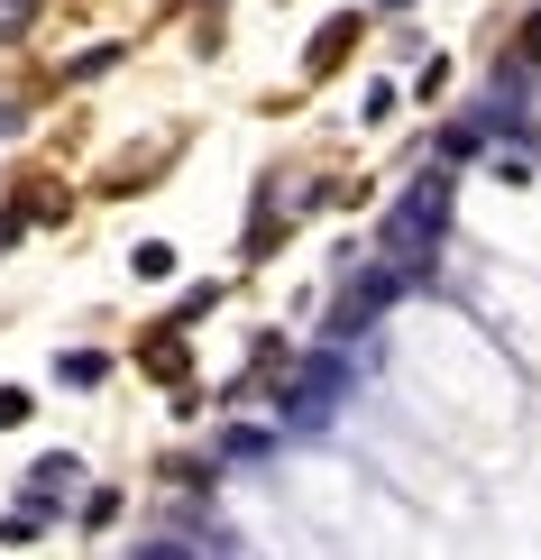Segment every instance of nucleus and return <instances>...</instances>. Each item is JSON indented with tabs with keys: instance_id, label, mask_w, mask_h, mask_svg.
Here are the masks:
<instances>
[{
	"instance_id": "nucleus-6",
	"label": "nucleus",
	"mask_w": 541,
	"mask_h": 560,
	"mask_svg": "<svg viewBox=\"0 0 541 560\" xmlns=\"http://www.w3.org/2000/svg\"><path fill=\"white\" fill-rule=\"evenodd\" d=\"M0 240H10V221H0Z\"/></svg>"
},
{
	"instance_id": "nucleus-5",
	"label": "nucleus",
	"mask_w": 541,
	"mask_h": 560,
	"mask_svg": "<svg viewBox=\"0 0 541 560\" xmlns=\"http://www.w3.org/2000/svg\"><path fill=\"white\" fill-rule=\"evenodd\" d=\"M514 56H524V65H541V10L524 19V37H514Z\"/></svg>"
},
{
	"instance_id": "nucleus-2",
	"label": "nucleus",
	"mask_w": 541,
	"mask_h": 560,
	"mask_svg": "<svg viewBox=\"0 0 541 560\" xmlns=\"http://www.w3.org/2000/svg\"><path fill=\"white\" fill-rule=\"evenodd\" d=\"M395 294H404V276H367V285H349V294H340V313H331V340H349L358 322H376Z\"/></svg>"
},
{
	"instance_id": "nucleus-1",
	"label": "nucleus",
	"mask_w": 541,
	"mask_h": 560,
	"mask_svg": "<svg viewBox=\"0 0 541 560\" xmlns=\"http://www.w3.org/2000/svg\"><path fill=\"white\" fill-rule=\"evenodd\" d=\"M440 230H450V166H432L386 212V258L404 267V276H422V267H432V248H440Z\"/></svg>"
},
{
	"instance_id": "nucleus-4",
	"label": "nucleus",
	"mask_w": 541,
	"mask_h": 560,
	"mask_svg": "<svg viewBox=\"0 0 541 560\" xmlns=\"http://www.w3.org/2000/svg\"><path fill=\"white\" fill-rule=\"evenodd\" d=\"M349 37H358V19H331V28H321V46H313V65H331V56H340Z\"/></svg>"
},
{
	"instance_id": "nucleus-3",
	"label": "nucleus",
	"mask_w": 541,
	"mask_h": 560,
	"mask_svg": "<svg viewBox=\"0 0 541 560\" xmlns=\"http://www.w3.org/2000/svg\"><path fill=\"white\" fill-rule=\"evenodd\" d=\"M56 487H74V469H64V459H46V469L28 478V497H37V505H64V497H56Z\"/></svg>"
}]
</instances>
